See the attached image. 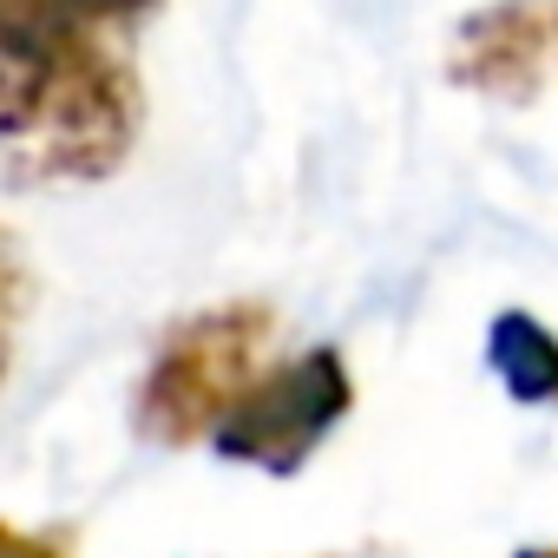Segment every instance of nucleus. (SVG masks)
<instances>
[{
    "instance_id": "nucleus-4",
    "label": "nucleus",
    "mask_w": 558,
    "mask_h": 558,
    "mask_svg": "<svg viewBox=\"0 0 558 558\" xmlns=\"http://www.w3.org/2000/svg\"><path fill=\"white\" fill-rule=\"evenodd\" d=\"M447 73L486 99H538L558 73V0H493L466 14L453 27Z\"/></svg>"
},
{
    "instance_id": "nucleus-8",
    "label": "nucleus",
    "mask_w": 558,
    "mask_h": 558,
    "mask_svg": "<svg viewBox=\"0 0 558 558\" xmlns=\"http://www.w3.org/2000/svg\"><path fill=\"white\" fill-rule=\"evenodd\" d=\"M519 558H558V545H532V551H519Z\"/></svg>"
},
{
    "instance_id": "nucleus-3",
    "label": "nucleus",
    "mask_w": 558,
    "mask_h": 558,
    "mask_svg": "<svg viewBox=\"0 0 558 558\" xmlns=\"http://www.w3.org/2000/svg\"><path fill=\"white\" fill-rule=\"evenodd\" d=\"M349 401H355L349 362L336 349H303L296 362L269 368L223 414V427L210 434V453L236 466H263V473H296L349 414Z\"/></svg>"
},
{
    "instance_id": "nucleus-6",
    "label": "nucleus",
    "mask_w": 558,
    "mask_h": 558,
    "mask_svg": "<svg viewBox=\"0 0 558 558\" xmlns=\"http://www.w3.org/2000/svg\"><path fill=\"white\" fill-rule=\"evenodd\" d=\"M165 0H0V27H60V34H138Z\"/></svg>"
},
{
    "instance_id": "nucleus-5",
    "label": "nucleus",
    "mask_w": 558,
    "mask_h": 558,
    "mask_svg": "<svg viewBox=\"0 0 558 558\" xmlns=\"http://www.w3.org/2000/svg\"><path fill=\"white\" fill-rule=\"evenodd\" d=\"M486 362H493V375L506 381L512 401H532V408H551L558 401V336L538 316H525V310L493 316Z\"/></svg>"
},
{
    "instance_id": "nucleus-1",
    "label": "nucleus",
    "mask_w": 558,
    "mask_h": 558,
    "mask_svg": "<svg viewBox=\"0 0 558 558\" xmlns=\"http://www.w3.org/2000/svg\"><path fill=\"white\" fill-rule=\"evenodd\" d=\"M138 112L132 34L0 27V138L14 184H93L119 171L138 138Z\"/></svg>"
},
{
    "instance_id": "nucleus-2",
    "label": "nucleus",
    "mask_w": 558,
    "mask_h": 558,
    "mask_svg": "<svg viewBox=\"0 0 558 558\" xmlns=\"http://www.w3.org/2000/svg\"><path fill=\"white\" fill-rule=\"evenodd\" d=\"M276 336V316L263 303H223L204 316H184L138 388V434L158 447H191L223 427V414L263 381V349Z\"/></svg>"
},
{
    "instance_id": "nucleus-7",
    "label": "nucleus",
    "mask_w": 558,
    "mask_h": 558,
    "mask_svg": "<svg viewBox=\"0 0 558 558\" xmlns=\"http://www.w3.org/2000/svg\"><path fill=\"white\" fill-rule=\"evenodd\" d=\"M0 558H66L53 538H34L27 525H8V538H0Z\"/></svg>"
}]
</instances>
